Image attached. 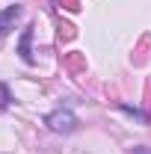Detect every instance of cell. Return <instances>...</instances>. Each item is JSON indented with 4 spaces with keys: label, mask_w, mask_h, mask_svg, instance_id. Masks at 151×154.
Listing matches in <instances>:
<instances>
[{
    "label": "cell",
    "mask_w": 151,
    "mask_h": 154,
    "mask_svg": "<svg viewBox=\"0 0 151 154\" xmlns=\"http://www.w3.org/2000/svg\"><path fill=\"white\" fill-rule=\"evenodd\" d=\"M45 125L51 128V131H57V134H71L77 128V116L71 110H54V113L45 119Z\"/></svg>",
    "instance_id": "1"
},
{
    "label": "cell",
    "mask_w": 151,
    "mask_h": 154,
    "mask_svg": "<svg viewBox=\"0 0 151 154\" xmlns=\"http://www.w3.org/2000/svg\"><path fill=\"white\" fill-rule=\"evenodd\" d=\"M21 12H24V9H21L18 3H15V6H6V9L0 12V36L12 30V24H15V21L21 18Z\"/></svg>",
    "instance_id": "2"
},
{
    "label": "cell",
    "mask_w": 151,
    "mask_h": 154,
    "mask_svg": "<svg viewBox=\"0 0 151 154\" xmlns=\"http://www.w3.org/2000/svg\"><path fill=\"white\" fill-rule=\"evenodd\" d=\"M30 42H33V27H27L24 30V36H21V59L30 65L33 62V54H30Z\"/></svg>",
    "instance_id": "3"
},
{
    "label": "cell",
    "mask_w": 151,
    "mask_h": 154,
    "mask_svg": "<svg viewBox=\"0 0 151 154\" xmlns=\"http://www.w3.org/2000/svg\"><path fill=\"white\" fill-rule=\"evenodd\" d=\"M9 101H12V95H9L6 83H0V110H6V107H9Z\"/></svg>",
    "instance_id": "4"
},
{
    "label": "cell",
    "mask_w": 151,
    "mask_h": 154,
    "mask_svg": "<svg viewBox=\"0 0 151 154\" xmlns=\"http://www.w3.org/2000/svg\"><path fill=\"white\" fill-rule=\"evenodd\" d=\"M133 154H151L148 145H139V148H133Z\"/></svg>",
    "instance_id": "5"
}]
</instances>
